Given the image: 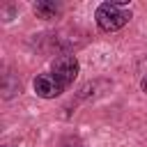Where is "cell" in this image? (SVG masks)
Here are the masks:
<instances>
[{"label":"cell","instance_id":"obj_1","mask_svg":"<svg viewBox=\"0 0 147 147\" xmlns=\"http://www.w3.org/2000/svg\"><path fill=\"white\" fill-rule=\"evenodd\" d=\"M94 18L103 32H117L119 28H124L131 21V9L126 5H119V2H103L96 7Z\"/></svg>","mask_w":147,"mask_h":147},{"label":"cell","instance_id":"obj_2","mask_svg":"<svg viewBox=\"0 0 147 147\" xmlns=\"http://www.w3.org/2000/svg\"><path fill=\"white\" fill-rule=\"evenodd\" d=\"M78 69H80V64H78L76 55H60V57H55L53 64H51V74L64 85V90L76 80Z\"/></svg>","mask_w":147,"mask_h":147},{"label":"cell","instance_id":"obj_3","mask_svg":"<svg viewBox=\"0 0 147 147\" xmlns=\"http://www.w3.org/2000/svg\"><path fill=\"white\" fill-rule=\"evenodd\" d=\"M32 85H34L37 96H41V99H55V96H60L64 92V85L53 74H39Z\"/></svg>","mask_w":147,"mask_h":147},{"label":"cell","instance_id":"obj_4","mask_svg":"<svg viewBox=\"0 0 147 147\" xmlns=\"http://www.w3.org/2000/svg\"><path fill=\"white\" fill-rule=\"evenodd\" d=\"M32 9H34V14H37L39 18H55V16H60V11H62V7H60L57 2H51V0H37Z\"/></svg>","mask_w":147,"mask_h":147},{"label":"cell","instance_id":"obj_5","mask_svg":"<svg viewBox=\"0 0 147 147\" xmlns=\"http://www.w3.org/2000/svg\"><path fill=\"white\" fill-rule=\"evenodd\" d=\"M140 85H142V92H145V94H147V76H145V78H142V83H140Z\"/></svg>","mask_w":147,"mask_h":147}]
</instances>
